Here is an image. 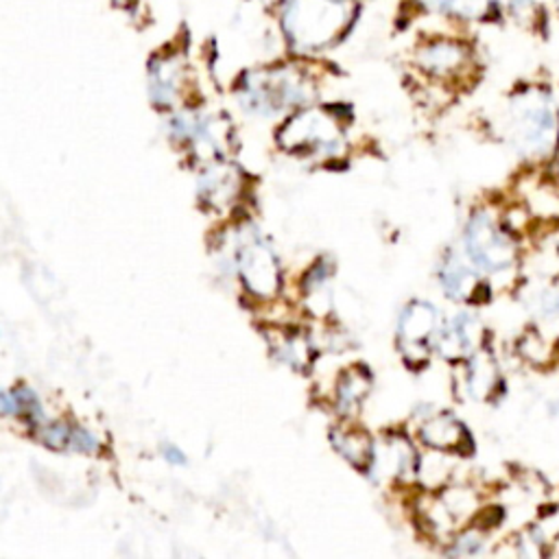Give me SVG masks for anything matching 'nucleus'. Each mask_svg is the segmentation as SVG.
<instances>
[{
	"label": "nucleus",
	"mask_w": 559,
	"mask_h": 559,
	"mask_svg": "<svg viewBox=\"0 0 559 559\" xmlns=\"http://www.w3.org/2000/svg\"><path fill=\"white\" fill-rule=\"evenodd\" d=\"M507 140L524 160H548L559 151V110L546 90L529 88L511 99Z\"/></svg>",
	"instance_id": "obj_1"
},
{
	"label": "nucleus",
	"mask_w": 559,
	"mask_h": 559,
	"mask_svg": "<svg viewBox=\"0 0 559 559\" xmlns=\"http://www.w3.org/2000/svg\"><path fill=\"white\" fill-rule=\"evenodd\" d=\"M345 0H291L284 10V29L295 47L328 45L345 25Z\"/></svg>",
	"instance_id": "obj_2"
},
{
	"label": "nucleus",
	"mask_w": 559,
	"mask_h": 559,
	"mask_svg": "<svg viewBox=\"0 0 559 559\" xmlns=\"http://www.w3.org/2000/svg\"><path fill=\"white\" fill-rule=\"evenodd\" d=\"M463 247L468 261L487 276L505 274L518 261L516 241L509 232L485 211L470 217L463 234Z\"/></svg>",
	"instance_id": "obj_3"
},
{
	"label": "nucleus",
	"mask_w": 559,
	"mask_h": 559,
	"mask_svg": "<svg viewBox=\"0 0 559 559\" xmlns=\"http://www.w3.org/2000/svg\"><path fill=\"white\" fill-rule=\"evenodd\" d=\"M280 144L297 155H334L341 151V129L321 110H306L293 116L278 134Z\"/></svg>",
	"instance_id": "obj_4"
},
{
	"label": "nucleus",
	"mask_w": 559,
	"mask_h": 559,
	"mask_svg": "<svg viewBox=\"0 0 559 559\" xmlns=\"http://www.w3.org/2000/svg\"><path fill=\"white\" fill-rule=\"evenodd\" d=\"M243 107L256 114H276L289 105L306 101L300 77L289 73H265L250 77L243 86Z\"/></svg>",
	"instance_id": "obj_5"
},
{
	"label": "nucleus",
	"mask_w": 559,
	"mask_h": 559,
	"mask_svg": "<svg viewBox=\"0 0 559 559\" xmlns=\"http://www.w3.org/2000/svg\"><path fill=\"white\" fill-rule=\"evenodd\" d=\"M239 274L250 293L261 300H269L280 289V267L278 258L267 243L258 237H245L237 252Z\"/></svg>",
	"instance_id": "obj_6"
},
{
	"label": "nucleus",
	"mask_w": 559,
	"mask_h": 559,
	"mask_svg": "<svg viewBox=\"0 0 559 559\" xmlns=\"http://www.w3.org/2000/svg\"><path fill=\"white\" fill-rule=\"evenodd\" d=\"M440 313L429 302H414L405 308L398 326L401 336V352L407 356V360L422 363L429 352L431 343H435L440 334Z\"/></svg>",
	"instance_id": "obj_7"
},
{
	"label": "nucleus",
	"mask_w": 559,
	"mask_h": 559,
	"mask_svg": "<svg viewBox=\"0 0 559 559\" xmlns=\"http://www.w3.org/2000/svg\"><path fill=\"white\" fill-rule=\"evenodd\" d=\"M481 339H483L481 321L470 313H461L440 328L435 345L440 354H444L446 358L461 360V358H470L477 350H481Z\"/></svg>",
	"instance_id": "obj_8"
},
{
	"label": "nucleus",
	"mask_w": 559,
	"mask_h": 559,
	"mask_svg": "<svg viewBox=\"0 0 559 559\" xmlns=\"http://www.w3.org/2000/svg\"><path fill=\"white\" fill-rule=\"evenodd\" d=\"M420 440L440 453L468 455L472 450V440L468 429L450 414H440L435 418H429L420 427Z\"/></svg>",
	"instance_id": "obj_9"
},
{
	"label": "nucleus",
	"mask_w": 559,
	"mask_h": 559,
	"mask_svg": "<svg viewBox=\"0 0 559 559\" xmlns=\"http://www.w3.org/2000/svg\"><path fill=\"white\" fill-rule=\"evenodd\" d=\"M466 388H468V394L481 403L490 401L496 394V390L500 388V369L496 358L490 352L477 350L468 358Z\"/></svg>",
	"instance_id": "obj_10"
},
{
	"label": "nucleus",
	"mask_w": 559,
	"mask_h": 559,
	"mask_svg": "<svg viewBox=\"0 0 559 559\" xmlns=\"http://www.w3.org/2000/svg\"><path fill=\"white\" fill-rule=\"evenodd\" d=\"M474 271H477V267L472 263L461 261L457 254H450L444 261V265L440 269V278H442V287L450 295V300L472 302L479 295L483 284Z\"/></svg>",
	"instance_id": "obj_11"
},
{
	"label": "nucleus",
	"mask_w": 559,
	"mask_h": 559,
	"mask_svg": "<svg viewBox=\"0 0 559 559\" xmlns=\"http://www.w3.org/2000/svg\"><path fill=\"white\" fill-rule=\"evenodd\" d=\"M202 198L213 208L230 206L241 193V173L228 164H215L202 179Z\"/></svg>",
	"instance_id": "obj_12"
},
{
	"label": "nucleus",
	"mask_w": 559,
	"mask_h": 559,
	"mask_svg": "<svg viewBox=\"0 0 559 559\" xmlns=\"http://www.w3.org/2000/svg\"><path fill=\"white\" fill-rule=\"evenodd\" d=\"M330 442L343 459H347L352 466L360 470H369L371 463H374L377 450L371 446L369 435H365L358 429H334L330 433Z\"/></svg>",
	"instance_id": "obj_13"
},
{
	"label": "nucleus",
	"mask_w": 559,
	"mask_h": 559,
	"mask_svg": "<svg viewBox=\"0 0 559 559\" xmlns=\"http://www.w3.org/2000/svg\"><path fill=\"white\" fill-rule=\"evenodd\" d=\"M420 66L435 75V77H448L463 68L466 64V49L457 42H435L420 51Z\"/></svg>",
	"instance_id": "obj_14"
},
{
	"label": "nucleus",
	"mask_w": 559,
	"mask_h": 559,
	"mask_svg": "<svg viewBox=\"0 0 559 559\" xmlns=\"http://www.w3.org/2000/svg\"><path fill=\"white\" fill-rule=\"evenodd\" d=\"M367 392H369V374H367V371L360 369V367L347 369L339 381V388H336L339 409L343 414L356 411L360 407L363 398L367 396Z\"/></svg>",
	"instance_id": "obj_15"
},
{
	"label": "nucleus",
	"mask_w": 559,
	"mask_h": 559,
	"mask_svg": "<svg viewBox=\"0 0 559 559\" xmlns=\"http://www.w3.org/2000/svg\"><path fill=\"white\" fill-rule=\"evenodd\" d=\"M181 84V71L175 62H157L151 68V97L157 105H170Z\"/></svg>",
	"instance_id": "obj_16"
},
{
	"label": "nucleus",
	"mask_w": 559,
	"mask_h": 559,
	"mask_svg": "<svg viewBox=\"0 0 559 559\" xmlns=\"http://www.w3.org/2000/svg\"><path fill=\"white\" fill-rule=\"evenodd\" d=\"M271 347H274V352H278V356L282 360L291 363L293 367H304L308 363V356H310V345L297 332L280 330L278 341H271Z\"/></svg>",
	"instance_id": "obj_17"
},
{
	"label": "nucleus",
	"mask_w": 559,
	"mask_h": 559,
	"mask_svg": "<svg viewBox=\"0 0 559 559\" xmlns=\"http://www.w3.org/2000/svg\"><path fill=\"white\" fill-rule=\"evenodd\" d=\"M518 352H520V356L526 360V363H531V365H535V367H544V365H548V363H552V343L550 341H546L537 330H531V332H526L520 341H518Z\"/></svg>",
	"instance_id": "obj_18"
},
{
	"label": "nucleus",
	"mask_w": 559,
	"mask_h": 559,
	"mask_svg": "<svg viewBox=\"0 0 559 559\" xmlns=\"http://www.w3.org/2000/svg\"><path fill=\"white\" fill-rule=\"evenodd\" d=\"M533 308L542 321L559 323V280H550L535 293Z\"/></svg>",
	"instance_id": "obj_19"
},
{
	"label": "nucleus",
	"mask_w": 559,
	"mask_h": 559,
	"mask_svg": "<svg viewBox=\"0 0 559 559\" xmlns=\"http://www.w3.org/2000/svg\"><path fill=\"white\" fill-rule=\"evenodd\" d=\"M483 548V535L477 531H466L457 537L453 552L455 555H477Z\"/></svg>",
	"instance_id": "obj_20"
},
{
	"label": "nucleus",
	"mask_w": 559,
	"mask_h": 559,
	"mask_svg": "<svg viewBox=\"0 0 559 559\" xmlns=\"http://www.w3.org/2000/svg\"><path fill=\"white\" fill-rule=\"evenodd\" d=\"M422 3L435 12H450L453 0H422Z\"/></svg>",
	"instance_id": "obj_21"
},
{
	"label": "nucleus",
	"mask_w": 559,
	"mask_h": 559,
	"mask_svg": "<svg viewBox=\"0 0 559 559\" xmlns=\"http://www.w3.org/2000/svg\"><path fill=\"white\" fill-rule=\"evenodd\" d=\"M166 459L168 461H177V463H183V457L177 448H166Z\"/></svg>",
	"instance_id": "obj_22"
},
{
	"label": "nucleus",
	"mask_w": 559,
	"mask_h": 559,
	"mask_svg": "<svg viewBox=\"0 0 559 559\" xmlns=\"http://www.w3.org/2000/svg\"><path fill=\"white\" fill-rule=\"evenodd\" d=\"M557 179H559V162H557Z\"/></svg>",
	"instance_id": "obj_23"
}]
</instances>
